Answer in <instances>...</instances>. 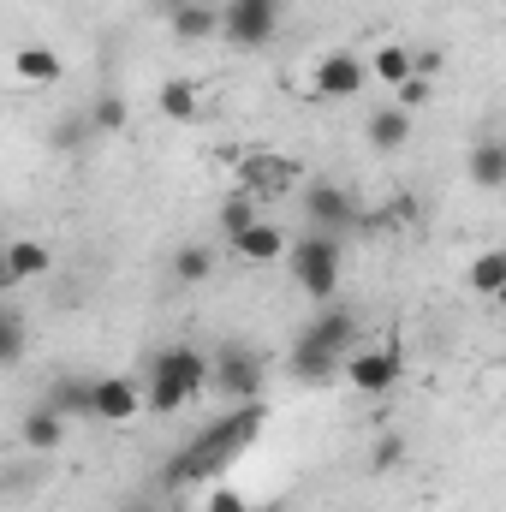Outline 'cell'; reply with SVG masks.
Returning a JSON list of instances; mask_svg holds the SVG:
<instances>
[{
  "mask_svg": "<svg viewBox=\"0 0 506 512\" xmlns=\"http://www.w3.org/2000/svg\"><path fill=\"white\" fill-rule=\"evenodd\" d=\"M203 512H251V501H245L239 489H215V495H209V507H203Z\"/></svg>",
  "mask_w": 506,
  "mask_h": 512,
  "instance_id": "cell-30",
  "label": "cell"
},
{
  "mask_svg": "<svg viewBox=\"0 0 506 512\" xmlns=\"http://www.w3.org/2000/svg\"><path fill=\"white\" fill-rule=\"evenodd\" d=\"M268 429V399H245V405H233L227 417H215L173 465H167V483H209L227 459H239L245 447H251L256 435Z\"/></svg>",
  "mask_w": 506,
  "mask_h": 512,
  "instance_id": "cell-1",
  "label": "cell"
},
{
  "mask_svg": "<svg viewBox=\"0 0 506 512\" xmlns=\"http://www.w3.org/2000/svg\"><path fill=\"white\" fill-rule=\"evenodd\" d=\"M316 96L322 102H352V96H364V84H370V66H364V54H328V60H316Z\"/></svg>",
  "mask_w": 506,
  "mask_h": 512,
  "instance_id": "cell-7",
  "label": "cell"
},
{
  "mask_svg": "<svg viewBox=\"0 0 506 512\" xmlns=\"http://www.w3.org/2000/svg\"><path fill=\"white\" fill-rule=\"evenodd\" d=\"M251 221H256V197H251V191H239V197H227V203H221V233H227V239H233L239 227H251Z\"/></svg>",
  "mask_w": 506,
  "mask_h": 512,
  "instance_id": "cell-27",
  "label": "cell"
},
{
  "mask_svg": "<svg viewBox=\"0 0 506 512\" xmlns=\"http://www.w3.org/2000/svg\"><path fill=\"white\" fill-rule=\"evenodd\" d=\"M334 370H340V358H334V352H316V346H304V340L292 346V376H298L304 387H310V382H328Z\"/></svg>",
  "mask_w": 506,
  "mask_h": 512,
  "instance_id": "cell-23",
  "label": "cell"
},
{
  "mask_svg": "<svg viewBox=\"0 0 506 512\" xmlns=\"http://www.w3.org/2000/svg\"><path fill=\"white\" fill-rule=\"evenodd\" d=\"M304 221H310V233H322V239H346L352 227H364V209H358V197H352L346 185L316 179V185L304 191Z\"/></svg>",
  "mask_w": 506,
  "mask_h": 512,
  "instance_id": "cell-4",
  "label": "cell"
},
{
  "mask_svg": "<svg viewBox=\"0 0 506 512\" xmlns=\"http://www.w3.org/2000/svg\"><path fill=\"white\" fill-rule=\"evenodd\" d=\"M161 114H167V120H197V114H203V102H197V84H185V78L161 84Z\"/></svg>",
  "mask_w": 506,
  "mask_h": 512,
  "instance_id": "cell-25",
  "label": "cell"
},
{
  "mask_svg": "<svg viewBox=\"0 0 506 512\" xmlns=\"http://www.w3.org/2000/svg\"><path fill=\"white\" fill-rule=\"evenodd\" d=\"M227 251L239 256V262H280V256H286V233L256 215L251 227H239V233L227 239Z\"/></svg>",
  "mask_w": 506,
  "mask_h": 512,
  "instance_id": "cell-11",
  "label": "cell"
},
{
  "mask_svg": "<svg viewBox=\"0 0 506 512\" xmlns=\"http://www.w3.org/2000/svg\"><path fill=\"white\" fill-rule=\"evenodd\" d=\"M126 512H155V507H126Z\"/></svg>",
  "mask_w": 506,
  "mask_h": 512,
  "instance_id": "cell-33",
  "label": "cell"
},
{
  "mask_svg": "<svg viewBox=\"0 0 506 512\" xmlns=\"http://www.w3.org/2000/svg\"><path fill=\"white\" fill-rule=\"evenodd\" d=\"M18 441H24L30 453H60V441H66V417L48 411V405H30L24 423H18Z\"/></svg>",
  "mask_w": 506,
  "mask_h": 512,
  "instance_id": "cell-14",
  "label": "cell"
},
{
  "mask_svg": "<svg viewBox=\"0 0 506 512\" xmlns=\"http://www.w3.org/2000/svg\"><path fill=\"white\" fill-rule=\"evenodd\" d=\"M84 137H90V120H84V114H66V120L54 126V137H48V143H54V149H78Z\"/></svg>",
  "mask_w": 506,
  "mask_h": 512,
  "instance_id": "cell-29",
  "label": "cell"
},
{
  "mask_svg": "<svg viewBox=\"0 0 506 512\" xmlns=\"http://www.w3.org/2000/svg\"><path fill=\"white\" fill-rule=\"evenodd\" d=\"M42 405H48V411H60L66 423H72V417H90V382H72V376H66V382L48 387V399H42Z\"/></svg>",
  "mask_w": 506,
  "mask_h": 512,
  "instance_id": "cell-22",
  "label": "cell"
},
{
  "mask_svg": "<svg viewBox=\"0 0 506 512\" xmlns=\"http://www.w3.org/2000/svg\"><path fill=\"white\" fill-rule=\"evenodd\" d=\"M0 262H6V280L18 286V280H42V274H54V251L42 245V239H12L6 251H0Z\"/></svg>",
  "mask_w": 506,
  "mask_h": 512,
  "instance_id": "cell-12",
  "label": "cell"
},
{
  "mask_svg": "<svg viewBox=\"0 0 506 512\" xmlns=\"http://www.w3.org/2000/svg\"><path fill=\"white\" fill-rule=\"evenodd\" d=\"M6 292H12V280H6V262H0V304H6Z\"/></svg>",
  "mask_w": 506,
  "mask_h": 512,
  "instance_id": "cell-32",
  "label": "cell"
},
{
  "mask_svg": "<svg viewBox=\"0 0 506 512\" xmlns=\"http://www.w3.org/2000/svg\"><path fill=\"white\" fill-rule=\"evenodd\" d=\"M12 72H18L24 84L48 90V84H60V78H66V60H60L54 48H42V42H24V48L12 54Z\"/></svg>",
  "mask_w": 506,
  "mask_h": 512,
  "instance_id": "cell-13",
  "label": "cell"
},
{
  "mask_svg": "<svg viewBox=\"0 0 506 512\" xmlns=\"http://www.w3.org/2000/svg\"><path fill=\"white\" fill-rule=\"evenodd\" d=\"M298 280V292L310 304H334L340 298V239H322V233H304L298 245L286 239V256H280Z\"/></svg>",
  "mask_w": 506,
  "mask_h": 512,
  "instance_id": "cell-2",
  "label": "cell"
},
{
  "mask_svg": "<svg viewBox=\"0 0 506 512\" xmlns=\"http://www.w3.org/2000/svg\"><path fill=\"white\" fill-rule=\"evenodd\" d=\"M399 447H405L399 435H381V441H376V471H387V465H399Z\"/></svg>",
  "mask_w": 506,
  "mask_h": 512,
  "instance_id": "cell-31",
  "label": "cell"
},
{
  "mask_svg": "<svg viewBox=\"0 0 506 512\" xmlns=\"http://www.w3.org/2000/svg\"><path fill=\"white\" fill-rule=\"evenodd\" d=\"M465 280H471V292H477V298H495V292L506 286V251H483L477 262H471V274H465Z\"/></svg>",
  "mask_w": 506,
  "mask_h": 512,
  "instance_id": "cell-24",
  "label": "cell"
},
{
  "mask_svg": "<svg viewBox=\"0 0 506 512\" xmlns=\"http://www.w3.org/2000/svg\"><path fill=\"white\" fill-rule=\"evenodd\" d=\"M209 387L227 405L262 399V358H256L251 346H221V358H209Z\"/></svg>",
  "mask_w": 506,
  "mask_h": 512,
  "instance_id": "cell-5",
  "label": "cell"
},
{
  "mask_svg": "<svg viewBox=\"0 0 506 512\" xmlns=\"http://www.w3.org/2000/svg\"><path fill=\"white\" fill-rule=\"evenodd\" d=\"M393 96H399V102H393V108H405V114H417V108H423V102H429V78H417V72H411V78H405V84H393Z\"/></svg>",
  "mask_w": 506,
  "mask_h": 512,
  "instance_id": "cell-28",
  "label": "cell"
},
{
  "mask_svg": "<svg viewBox=\"0 0 506 512\" xmlns=\"http://www.w3.org/2000/svg\"><path fill=\"white\" fill-rule=\"evenodd\" d=\"M340 370H346V382L358 393H387L405 376V358H399V346H370V352H346Z\"/></svg>",
  "mask_w": 506,
  "mask_h": 512,
  "instance_id": "cell-6",
  "label": "cell"
},
{
  "mask_svg": "<svg viewBox=\"0 0 506 512\" xmlns=\"http://www.w3.org/2000/svg\"><path fill=\"white\" fill-rule=\"evenodd\" d=\"M471 179H477L483 191H501L506 185V143L501 137H483V143L471 149Z\"/></svg>",
  "mask_w": 506,
  "mask_h": 512,
  "instance_id": "cell-17",
  "label": "cell"
},
{
  "mask_svg": "<svg viewBox=\"0 0 506 512\" xmlns=\"http://www.w3.org/2000/svg\"><path fill=\"white\" fill-rule=\"evenodd\" d=\"M280 30V0H227L215 6V36H227L233 48H268Z\"/></svg>",
  "mask_w": 506,
  "mask_h": 512,
  "instance_id": "cell-3",
  "label": "cell"
},
{
  "mask_svg": "<svg viewBox=\"0 0 506 512\" xmlns=\"http://www.w3.org/2000/svg\"><path fill=\"white\" fill-rule=\"evenodd\" d=\"M84 120H90V131H126V96L102 90V96L84 108Z\"/></svg>",
  "mask_w": 506,
  "mask_h": 512,
  "instance_id": "cell-26",
  "label": "cell"
},
{
  "mask_svg": "<svg viewBox=\"0 0 506 512\" xmlns=\"http://www.w3.org/2000/svg\"><path fill=\"white\" fill-rule=\"evenodd\" d=\"M143 411V382H131V376H102V382H90V417H102V423H131Z\"/></svg>",
  "mask_w": 506,
  "mask_h": 512,
  "instance_id": "cell-10",
  "label": "cell"
},
{
  "mask_svg": "<svg viewBox=\"0 0 506 512\" xmlns=\"http://www.w3.org/2000/svg\"><path fill=\"white\" fill-rule=\"evenodd\" d=\"M298 340H304V346H316V352H334V358H346V352H358V316H352L346 304H322Z\"/></svg>",
  "mask_w": 506,
  "mask_h": 512,
  "instance_id": "cell-8",
  "label": "cell"
},
{
  "mask_svg": "<svg viewBox=\"0 0 506 512\" xmlns=\"http://www.w3.org/2000/svg\"><path fill=\"white\" fill-rule=\"evenodd\" d=\"M292 179V161H280V155H251L245 161V191L262 197V191H280Z\"/></svg>",
  "mask_w": 506,
  "mask_h": 512,
  "instance_id": "cell-19",
  "label": "cell"
},
{
  "mask_svg": "<svg viewBox=\"0 0 506 512\" xmlns=\"http://www.w3.org/2000/svg\"><path fill=\"white\" fill-rule=\"evenodd\" d=\"M364 137H370V149L393 155V149L411 143V114H405V108H376V114L364 120Z\"/></svg>",
  "mask_w": 506,
  "mask_h": 512,
  "instance_id": "cell-15",
  "label": "cell"
},
{
  "mask_svg": "<svg viewBox=\"0 0 506 512\" xmlns=\"http://www.w3.org/2000/svg\"><path fill=\"white\" fill-rule=\"evenodd\" d=\"M364 66H370V78H381V84H405V78H411V48H399V42H381Z\"/></svg>",
  "mask_w": 506,
  "mask_h": 512,
  "instance_id": "cell-21",
  "label": "cell"
},
{
  "mask_svg": "<svg viewBox=\"0 0 506 512\" xmlns=\"http://www.w3.org/2000/svg\"><path fill=\"white\" fill-rule=\"evenodd\" d=\"M149 376H161V382H173V387H179L185 399H197V393L209 387V358H203L197 346H167V352H155Z\"/></svg>",
  "mask_w": 506,
  "mask_h": 512,
  "instance_id": "cell-9",
  "label": "cell"
},
{
  "mask_svg": "<svg viewBox=\"0 0 506 512\" xmlns=\"http://www.w3.org/2000/svg\"><path fill=\"white\" fill-rule=\"evenodd\" d=\"M167 24H173L179 42H209V36H215V6H203V0H173Z\"/></svg>",
  "mask_w": 506,
  "mask_h": 512,
  "instance_id": "cell-16",
  "label": "cell"
},
{
  "mask_svg": "<svg viewBox=\"0 0 506 512\" xmlns=\"http://www.w3.org/2000/svg\"><path fill=\"white\" fill-rule=\"evenodd\" d=\"M24 352H30V322L12 304H0V370H12Z\"/></svg>",
  "mask_w": 506,
  "mask_h": 512,
  "instance_id": "cell-18",
  "label": "cell"
},
{
  "mask_svg": "<svg viewBox=\"0 0 506 512\" xmlns=\"http://www.w3.org/2000/svg\"><path fill=\"white\" fill-rule=\"evenodd\" d=\"M209 274H215V251L209 245H179L173 251V280L179 286H203Z\"/></svg>",
  "mask_w": 506,
  "mask_h": 512,
  "instance_id": "cell-20",
  "label": "cell"
}]
</instances>
